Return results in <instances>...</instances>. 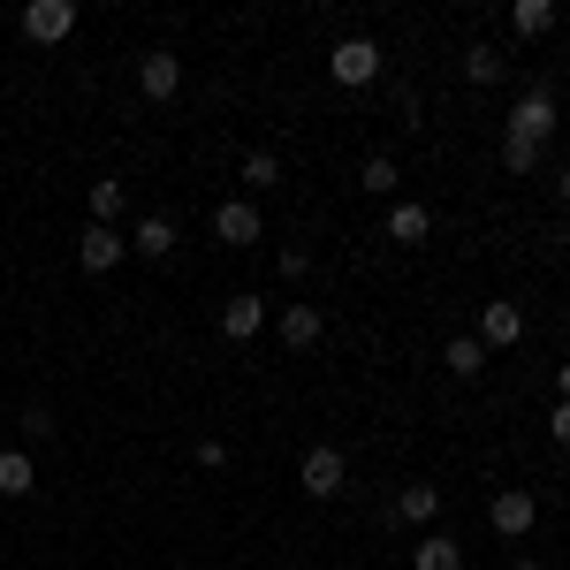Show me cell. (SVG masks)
Returning <instances> with one entry per match:
<instances>
[{
	"mask_svg": "<svg viewBox=\"0 0 570 570\" xmlns=\"http://www.w3.org/2000/svg\"><path fill=\"white\" fill-rule=\"evenodd\" d=\"M548 137H556V99H548V91H525V99L510 107V137H502V145H525V153H540Z\"/></svg>",
	"mask_w": 570,
	"mask_h": 570,
	"instance_id": "obj_1",
	"label": "cell"
},
{
	"mask_svg": "<svg viewBox=\"0 0 570 570\" xmlns=\"http://www.w3.org/2000/svg\"><path fill=\"white\" fill-rule=\"evenodd\" d=\"M297 480H305V494H343V480H351V456L343 449H327V441H312L305 449V464H297Z\"/></svg>",
	"mask_w": 570,
	"mask_h": 570,
	"instance_id": "obj_2",
	"label": "cell"
},
{
	"mask_svg": "<svg viewBox=\"0 0 570 570\" xmlns=\"http://www.w3.org/2000/svg\"><path fill=\"white\" fill-rule=\"evenodd\" d=\"M77 31V0H31L23 8V39L31 46H61Z\"/></svg>",
	"mask_w": 570,
	"mask_h": 570,
	"instance_id": "obj_3",
	"label": "cell"
},
{
	"mask_svg": "<svg viewBox=\"0 0 570 570\" xmlns=\"http://www.w3.org/2000/svg\"><path fill=\"white\" fill-rule=\"evenodd\" d=\"M327 77H335V85H373V77H381V46L373 39H343L335 53H327Z\"/></svg>",
	"mask_w": 570,
	"mask_h": 570,
	"instance_id": "obj_4",
	"label": "cell"
},
{
	"mask_svg": "<svg viewBox=\"0 0 570 570\" xmlns=\"http://www.w3.org/2000/svg\"><path fill=\"white\" fill-rule=\"evenodd\" d=\"M487 518H494V532H502V540H525L532 518H540V502H532L525 487H510V494H494V510H487Z\"/></svg>",
	"mask_w": 570,
	"mask_h": 570,
	"instance_id": "obj_5",
	"label": "cell"
},
{
	"mask_svg": "<svg viewBox=\"0 0 570 570\" xmlns=\"http://www.w3.org/2000/svg\"><path fill=\"white\" fill-rule=\"evenodd\" d=\"M122 252H130V244H122V228H99V220H91L85 236H77V259H85V274H107V266H122Z\"/></svg>",
	"mask_w": 570,
	"mask_h": 570,
	"instance_id": "obj_6",
	"label": "cell"
},
{
	"mask_svg": "<svg viewBox=\"0 0 570 570\" xmlns=\"http://www.w3.org/2000/svg\"><path fill=\"white\" fill-rule=\"evenodd\" d=\"M137 85H145V99H176V91H183V61L153 46V53L137 61Z\"/></svg>",
	"mask_w": 570,
	"mask_h": 570,
	"instance_id": "obj_7",
	"label": "cell"
},
{
	"mask_svg": "<svg viewBox=\"0 0 570 570\" xmlns=\"http://www.w3.org/2000/svg\"><path fill=\"white\" fill-rule=\"evenodd\" d=\"M214 236H220V244H259V206H252V198L214 206Z\"/></svg>",
	"mask_w": 570,
	"mask_h": 570,
	"instance_id": "obj_8",
	"label": "cell"
},
{
	"mask_svg": "<svg viewBox=\"0 0 570 570\" xmlns=\"http://www.w3.org/2000/svg\"><path fill=\"white\" fill-rule=\"evenodd\" d=\"M518 335H525V312H518V305H487L480 312V343H487V351H510Z\"/></svg>",
	"mask_w": 570,
	"mask_h": 570,
	"instance_id": "obj_9",
	"label": "cell"
},
{
	"mask_svg": "<svg viewBox=\"0 0 570 570\" xmlns=\"http://www.w3.org/2000/svg\"><path fill=\"white\" fill-rule=\"evenodd\" d=\"M259 327H266V305H259V297H228V305H220V335H228V343H252Z\"/></svg>",
	"mask_w": 570,
	"mask_h": 570,
	"instance_id": "obj_10",
	"label": "cell"
},
{
	"mask_svg": "<svg viewBox=\"0 0 570 570\" xmlns=\"http://www.w3.org/2000/svg\"><path fill=\"white\" fill-rule=\"evenodd\" d=\"M130 252L168 259V252H176V220H168V214H145V220H137V236H130Z\"/></svg>",
	"mask_w": 570,
	"mask_h": 570,
	"instance_id": "obj_11",
	"label": "cell"
},
{
	"mask_svg": "<svg viewBox=\"0 0 570 570\" xmlns=\"http://www.w3.org/2000/svg\"><path fill=\"white\" fill-rule=\"evenodd\" d=\"M320 335H327V320H320L312 305H289V312H282V343H289V351H312Z\"/></svg>",
	"mask_w": 570,
	"mask_h": 570,
	"instance_id": "obj_12",
	"label": "cell"
},
{
	"mask_svg": "<svg viewBox=\"0 0 570 570\" xmlns=\"http://www.w3.org/2000/svg\"><path fill=\"white\" fill-rule=\"evenodd\" d=\"M395 518H403V525H434L441 518V487H403V494H395Z\"/></svg>",
	"mask_w": 570,
	"mask_h": 570,
	"instance_id": "obj_13",
	"label": "cell"
},
{
	"mask_svg": "<svg viewBox=\"0 0 570 570\" xmlns=\"http://www.w3.org/2000/svg\"><path fill=\"white\" fill-rule=\"evenodd\" d=\"M411 570H464V548H456V540H441V532H426V540L411 548Z\"/></svg>",
	"mask_w": 570,
	"mask_h": 570,
	"instance_id": "obj_14",
	"label": "cell"
},
{
	"mask_svg": "<svg viewBox=\"0 0 570 570\" xmlns=\"http://www.w3.org/2000/svg\"><path fill=\"white\" fill-rule=\"evenodd\" d=\"M441 365H449V373H456V381H480V373H487V343H480V335H456V343H449V357H441Z\"/></svg>",
	"mask_w": 570,
	"mask_h": 570,
	"instance_id": "obj_15",
	"label": "cell"
},
{
	"mask_svg": "<svg viewBox=\"0 0 570 570\" xmlns=\"http://www.w3.org/2000/svg\"><path fill=\"white\" fill-rule=\"evenodd\" d=\"M39 472H31V456L23 449H0V494H31Z\"/></svg>",
	"mask_w": 570,
	"mask_h": 570,
	"instance_id": "obj_16",
	"label": "cell"
},
{
	"mask_svg": "<svg viewBox=\"0 0 570 570\" xmlns=\"http://www.w3.org/2000/svg\"><path fill=\"white\" fill-rule=\"evenodd\" d=\"M510 23H518L525 39H540V31H556V0H518V8H510Z\"/></svg>",
	"mask_w": 570,
	"mask_h": 570,
	"instance_id": "obj_17",
	"label": "cell"
},
{
	"mask_svg": "<svg viewBox=\"0 0 570 570\" xmlns=\"http://www.w3.org/2000/svg\"><path fill=\"white\" fill-rule=\"evenodd\" d=\"M502 69H510V61H502L494 46H472V53H464V77H472V85H502Z\"/></svg>",
	"mask_w": 570,
	"mask_h": 570,
	"instance_id": "obj_18",
	"label": "cell"
},
{
	"mask_svg": "<svg viewBox=\"0 0 570 570\" xmlns=\"http://www.w3.org/2000/svg\"><path fill=\"white\" fill-rule=\"evenodd\" d=\"M115 214H122V183H115V176L91 183V220H99V228H115Z\"/></svg>",
	"mask_w": 570,
	"mask_h": 570,
	"instance_id": "obj_19",
	"label": "cell"
},
{
	"mask_svg": "<svg viewBox=\"0 0 570 570\" xmlns=\"http://www.w3.org/2000/svg\"><path fill=\"white\" fill-rule=\"evenodd\" d=\"M389 236H395V244H419V236H426V206H395Z\"/></svg>",
	"mask_w": 570,
	"mask_h": 570,
	"instance_id": "obj_20",
	"label": "cell"
},
{
	"mask_svg": "<svg viewBox=\"0 0 570 570\" xmlns=\"http://www.w3.org/2000/svg\"><path fill=\"white\" fill-rule=\"evenodd\" d=\"M274 176H282V160H274V153H244V190H266Z\"/></svg>",
	"mask_w": 570,
	"mask_h": 570,
	"instance_id": "obj_21",
	"label": "cell"
},
{
	"mask_svg": "<svg viewBox=\"0 0 570 570\" xmlns=\"http://www.w3.org/2000/svg\"><path fill=\"white\" fill-rule=\"evenodd\" d=\"M365 190H373V198H389V190H395V160H389V153L365 160Z\"/></svg>",
	"mask_w": 570,
	"mask_h": 570,
	"instance_id": "obj_22",
	"label": "cell"
},
{
	"mask_svg": "<svg viewBox=\"0 0 570 570\" xmlns=\"http://www.w3.org/2000/svg\"><path fill=\"white\" fill-rule=\"evenodd\" d=\"M23 434H31V441H53L61 426H53V411H46V403H31V411H23Z\"/></svg>",
	"mask_w": 570,
	"mask_h": 570,
	"instance_id": "obj_23",
	"label": "cell"
},
{
	"mask_svg": "<svg viewBox=\"0 0 570 570\" xmlns=\"http://www.w3.org/2000/svg\"><path fill=\"white\" fill-rule=\"evenodd\" d=\"M548 434H556V441L570 449V403H556V411H548Z\"/></svg>",
	"mask_w": 570,
	"mask_h": 570,
	"instance_id": "obj_24",
	"label": "cell"
},
{
	"mask_svg": "<svg viewBox=\"0 0 570 570\" xmlns=\"http://www.w3.org/2000/svg\"><path fill=\"white\" fill-rule=\"evenodd\" d=\"M556 198H563V206H570V168H563V176H556Z\"/></svg>",
	"mask_w": 570,
	"mask_h": 570,
	"instance_id": "obj_25",
	"label": "cell"
},
{
	"mask_svg": "<svg viewBox=\"0 0 570 570\" xmlns=\"http://www.w3.org/2000/svg\"><path fill=\"white\" fill-rule=\"evenodd\" d=\"M556 389H563V403H570V365H563V373H556Z\"/></svg>",
	"mask_w": 570,
	"mask_h": 570,
	"instance_id": "obj_26",
	"label": "cell"
},
{
	"mask_svg": "<svg viewBox=\"0 0 570 570\" xmlns=\"http://www.w3.org/2000/svg\"><path fill=\"white\" fill-rule=\"evenodd\" d=\"M510 570H540V563H532V556H525V563H510Z\"/></svg>",
	"mask_w": 570,
	"mask_h": 570,
	"instance_id": "obj_27",
	"label": "cell"
}]
</instances>
